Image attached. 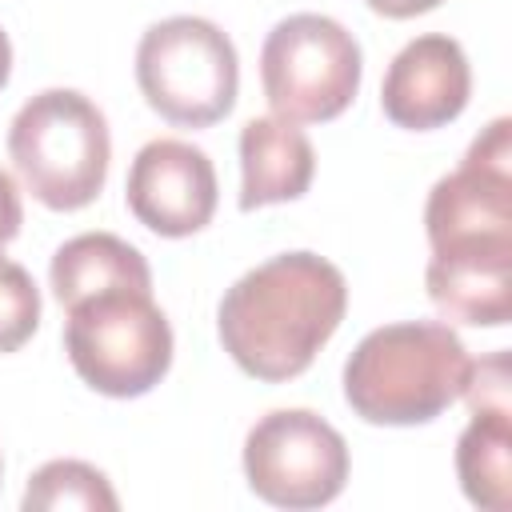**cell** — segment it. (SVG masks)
I'll return each mask as SVG.
<instances>
[{
	"instance_id": "obj_1",
	"label": "cell",
	"mask_w": 512,
	"mask_h": 512,
	"mask_svg": "<svg viewBox=\"0 0 512 512\" xmlns=\"http://www.w3.org/2000/svg\"><path fill=\"white\" fill-rule=\"evenodd\" d=\"M348 312L344 272L316 252H280L248 268L216 308V332L240 372L280 384L300 376Z\"/></svg>"
},
{
	"instance_id": "obj_2",
	"label": "cell",
	"mask_w": 512,
	"mask_h": 512,
	"mask_svg": "<svg viewBox=\"0 0 512 512\" xmlns=\"http://www.w3.org/2000/svg\"><path fill=\"white\" fill-rule=\"evenodd\" d=\"M472 356L440 320H400L372 328L344 364L348 408L384 428L436 420L464 396Z\"/></svg>"
},
{
	"instance_id": "obj_3",
	"label": "cell",
	"mask_w": 512,
	"mask_h": 512,
	"mask_svg": "<svg viewBox=\"0 0 512 512\" xmlns=\"http://www.w3.org/2000/svg\"><path fill=\"white\" fill-rule=\"evenodd\" d=\"M8 156L44 208L76 212L92 204L108 180V120L84 92L44 88L12 116Z\"/></svg>"
},
{
	"instance_id": "obj_4",
	"label": "cell",
	"mask_w": 512,
	"mask_h": 512,
	"mask_svg": "<svg viewBox=\"0 0 512 512\" xmlns=\"http://www.w3.org/2000/svg\"><path fill=\"white\" fill-rule=\"evenodd\" d=\"M64 352L76 376L112 400L152 392L172 368V324L152 292L112 288L68 308Z\"/></svg>"
},
{
	"instance_id": "obj_5",
	"label": "cell",
	"mask_w": 512,
	"mask_h": 512,
	"mask_svg": "<svg viewBox=\"0 0 512 512\" xmlns=\"http://www.w3.org/2000/svg\"><path fill=\"white\" fill-rule=\"evenodd\" d=\"M136 84L148 108L168 124L208 128L236 104V44L220 24L204 16L156 20L136 44Z\"/></svg>"
},
{
	"instance_id": "obj_6",
	"label": "cell",
	"mask_w": 512,
	"mask_h": 512,
	"mask_svg": "<svg viewBox=\"0 0 512 512\" xmlns=\"http://www.w3.org/2000/svg\"><path fill=\"white\" fill-rule=\"evenodd\" d=\"M364 56L356 36L320 12L284 16L260 48V84L276 116L292 124L336 120L360 92Z\"/></svg>"
},
{
	"instance_id": "obj_7",
	"label": "cell",
	"mask_w": 512,
	"mask_h": 512,
	"mask_svg": "<svg viewBox=\"0 0 512 512\" xmlns=\"http://www.w3.org/2000/svg\"><path fill=\"white\" fill-rule=\"evenodd\" d=\"M244 476L272 508H324L348 484V444L320 412L276 408L244 436Z\"/></svg>"
},
{
	"instance_id": "obj_8",
	"label": "cell",
	"mask_w": 512,
	"mask_h": 512,
	"mask_svg": "<svg viewBox=\"0 0 512 512\" xmlns=\"http://www.w3.org/2000/svg\"><path fill=\"white\" fill-rule=\"evenodd\" d=\"M432 248L512 240V120L496 116L464 152L460 168L440 176L424 204Z\"/></svg>"
},
{
	"instance_id": "obj_9",
	"label": "cell",
	"mask_w": 512,
	"mask_h": 512,
	"mask_svg": "<svg viewBox=\"0 0 512 512\" xmlns=\"http://www.w3.org/2000/svg\"><path fill=\"white\" fill-rule=\"evenodd\" d=\"M216 196V168L208 152L188 140L160 136L132 156L124 200L128 212L156 236L180 240L200 232L216 212Z\"/></svg>"
},
{
	"instance_id": "obj_10",
	"label": "cell",
	"mask_w": 512,
	"mask_h": 512,
	"mask_svg": "<svg viewBox=\"0 0 512 512\" xmlns=\"http://www.w3.org/2000/svg\"><path fill=\"white\" fill-rule=\"evenodd\" d=\"M472 96V68L460 40L428 32L408 40L380 84V108L396 128L432 132L452 124Z\"/></svg>"
},
{
	"instance_id": "obj_11",
	"label": "cell",
	"mask_w": 512,
	"mask_h": 512,
	"mask_svg": "<svg viewBox=\"0 0 512 512\" xmlns=\"http://www.w3.org/2000/svg\"><path fill=\"white\" fill-rule=\"evenodd\" d=\"M424 288L440 316L472 328H504L512 320V240L432 248Z\"/></svg>"
},
{
	"instance_id": "obj_12",
	"label": "cell",
	"mask_w": 512,
	"mask_h": 512,
	"mask_svg": "<svg viewBox=\"0 0 512 512\" xmlns=\"http://www.w3.org/2000/svg\"><path fill=\"white\" fill-rule=\"evenodd\" d=\"M316 176L312 140L284 116H252L240 128V208L300 200Z\"/></svg>"
},
{
	"instance_id": "obj_13",
	"label": "cell",
	"mask_w": 512,
	"mask_h": 512,
	"mask_svg": "<svg viewBox=\"0 0 512 512\" xmlns=\"http://www.w3.org/2000/svg\"><path fill=\"white\" fill-rule=\"evenodd\" d=\"M48 280L64 308H72L96 292H112V288L152 292L148 260L140 256V248H132L128 240H120L112 232H80V236L64 240L52 252Z\"/></svg>"
},
{
	"instance_id": "obj_14",
	"label": "cell",
	"mask_w": 512,
	"mask_h": 512,
	"mask_svg": "<svg viewBox=\"0 0 512 512\" xmlns=\"http://www.w3.org/2000/svg\"><path fill=\"white\" fill-rule=\"evenodd\" d=\"M512 424H508V408H480L472 412L468 428L456 440V476L464 496L476 508L488 512H504L512 492H508V476H512Z\"/></svg>"
},
{
	"instance_id": "obj_15",
	"label": "cell",
	"mask_w": 512,
	"mask_h": 512,
	"mask_svg": "<svg viewBox=\"0 0 512 512\" xmlns=\"http://www.w3.org/2000/svg\"><path fill=\"white\" fill-rule=\"evenodd\" d=\"M20 508L24 512H60V508L116 512L120 496L112 492L108 476L88 460H48L32 472Z\"/></svg>"
},
{
	"instance_id": "obj_16",
	"label": "cell",
	"mask_w": 512,
	"mask_h": 512,
	"mask_svg": "<svg viewBox=\"0 0 512 512\" xmlns=\"http://www.w3.org/2000/svg\"><path fill=\"white\" fill-rule=\"evenodd\" d=\"M40 328V288L24 264L0 256V352H16Z\"/></svg>"
},
{
	"instance_id": "obj_17",
	"label": "cell",
	"mask_w": 512,
	"mask_h": 512,
	"mask_svg": "<svg viewBox=\"0 0 512 512\" xmlns=\"http://www.w3.org/2000/svg\"><path fill=\"white\" fill-rule=\"evenodd\" d=\"M464 396H468L472 412H480V408H508V352H492L488 360L472 364Z\"/></svg>"
},
{
	"instance_id": "obj_18",
	"label": "cell",
	"mask_w": 512,
	"mask_h": 512,
	"mask_svg": "<svg viewBox=\"0 0 512 512\" xmlns=\"http://www.w3.org/2000/svg\"><path fill=\"white\" fill-rule=\"evenodd\" d=\"M20 224H24V204H20V188H16V180L0 168V252L16 240V232H20Z\"/></svg>"
},
{
	"instance_id": "obj_19",
	"label": "cell",
	"mask_w": 512,
	"mask_h": 512,
	"mask_svg": "<svg viewBox=\"0 0 512 512\" xmlns=\"http://www.w3.org/2000/svg\"><path fill=\"white\" fill-rule=\"evenodd\" d=\"M372 12L388 16V20H408V16H420V12H432L440 8V0H364Z\"/></svg>"
},
{
	"instance_id": "obj_20",
	"label": "cell",
	"mask_w": 512,
	"mask_h": 512,
	"mask_svg": "<svg viewBox=\"0 0 512 512\" xmlns=\"http://www.w3.org/2000/svg\"><path fill=\"white\" fill-rule=\"evenodd\" d=\"M8 76H12V40H8V32L0 28V88L8 84Z\"/></svg>"
},
{
	"instance_id": "obj_21",
	"label": "cell",
	"mask_w": 512,
	"mask_h": 512,
	"mask_svg": "<svg viewBox=\"0 0 512 512\" xmlns=\"http://www.w3.org/2000/svg\"><path fill=\"white\" fill-rule=\"evenodd\" d=\"M0 476H4V460H0Z\"/></svg>"
}]
</instances>
